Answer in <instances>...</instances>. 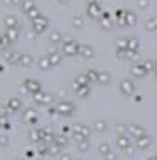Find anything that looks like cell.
I'll use <instances>...</instances> for the list:
<instances>
[{
	"label": "cell",
	"mask_w": 157,
	"mask_h": 160,
	"mask_svg": "<svg viewBox=\"0 0 157 160\" xmlns=\"http://www.w3.org/2000/svg\"><path fill=\"white\" fill-rule=\"evenodd\" d=\"M134 144H136L138 150H147V148H150L152 139H150V136L143 134V136H140V138H136V139H134Z\"/></svg>",
	"instance_id": "obj_3"
},
{
	"label": "cell",
	"mask_w": 157,
	"mask_h": 160,
	"mask_svg": "<svg viewBox=\"0 0 157 160\" xmlns=\"http://www.w3.org/2000/svg\"><path fill=\"white\" fill-rule=\"evenodd\" d=\"M131 73H133V77H136V78H143V77L147 75V70L140 68V66H134V68L131 70Z\"/></svg>",
	"instance_id": "obj_5"
},
{
	"label": "cell",
	"mask_w": 157,
	"mask_h": 160,
	"mask_svg": "<svg viewBox=\"0 0 157 160\" xmlns=\"http://www.w3.org/2000/svg\"><path fill=\"white\" fill-rule=\"evenodd\" d=\"M115 132L119 134V136H124V134H128V125L126 124H119L115 127Z\"/></svg>",
	"instance_id": "obj_8"
},
{
	"label": "cell",
	"mask_w": 157,
	"mask_h": 160,
	"mask_svg": "<svg viewBox=\"0 0 157 160\" xmlns=\"http://www.w3.org/2000/svg\"><path fill=\"white\" fill-rule=\"evenodd\" d=\"M77 131H79V134H82V136H87V134H89V131L84 127V125H79V127H77Z\"/></svg>",
	"instance_id": "obj_10"
},
{
	"label": "cell",
	"mask_w": 157,
	"mask_h": 160,
	"mask_svg": "<svg viewBox=\"0 0 157 160\" xmlns=\"http://www.w3.org/2000/svg\"><path fill=\"white\" fill-rule=\"evenodd\" d=\"M143 134H147V132H145V129L141 127V125H138V124L128 125V136L131 138V139H136V138L143 136Z\"/></svg>",
	"instance_id": "obj_2"
},
{
	"label": "cell",
	"mask_w": 157,
	"mask_h": 160,
	"mask_svg": "<svg viewBox=\"0 0 157 160\" xmlns=\"http://www.w3.org/2000/svg\"><path fill=\"white\" fill-rule=\"evenodd\" d=\"M105 160H107V158H105Z\"/></svg>",
	"instance_id": "obj_13"
},
{
	"label": "cell",
	"mask_w": 157,
	"mask_h": 160,
	"mask_svg": "<svg viewBox=\"0 0 157 160\" xmlns=\"http://www.w3.org/2000/svg\"><path fill=\"white\" fill-rule=\"evenodd\" d=\"M98 82H101V84H105V85H108L110 84V73H107V72L100 73V75H98Z\"/></svg>",
	"instance_id": "obj_6"
},
{
	"label": "cell",
	"mask_w": 157,
	"mask_h": 160,
	"mask_svg": "<svg viewBox=\"0 0 157 160\" xmlns=\"http://www.w3.org/2000/svg\"><path fill=\"white\" fill-rule=\"evenodd\" d=\"M117 146H119L122 152H126L128 155H131V152H133V144H131V139H129L128 134L117 138Z\"/></svg>",
	"instance_id": "obj_1"
},
{
	"label": "cell",
	"mask_w": 157,
	"mask_h": 160,
	"mask_svg": "<svg viewBox=\"0 0 157 160\" xmlns=\"http://www.w3.org/2000/svg\"><path fill=\"white\" fill-rule=\"evenodd\" d=\"M94 131L96 132H105L107 131V122H105V120H98L96 124H94Z\"/></svg>",
	"instance_id": "obj_7"
},
{
	"label": "cell",
	"mask_w": 157,
	"mask_h": 160,
	"mask_svg": "<svg viewBox=\"0 0 157 160\" xmlns=\"http://www.w3.org/2000/svg\"><path fill=\"white\" fill-rule=\"evenodd\" d=\"M119 87H121V92L124 94V96H133V92H134V84L131 82V80H128V78L122 80Z\"/></svg>",
	"instance_id": "obj_4"
},
{
	"label": "cell",
	"mask_w": 157,
	"mask_h": 160,
	"mask_svg": "<svg viewBox=\"0 0 157 160\" xmlns=\"http://www.w3.org/2000/svg\"><path fill=\"white\" fill-rule=\"evenodd\" d=\"M149 160H157V155H154V157H150Z\"/></svg>",
	"instance_id": "obj_12"
},
{
	"label": "cell",
	"mask_w": 157,
	"mask_h": 160,
	"mask_svg": "<svg viewBox=\"0 0 157 160\" xmlns=\"http://www.w3.org/2000/svg\"><path fill=\"white\" fill-rule=\"evenodd\" d=\"M108 152H110V144H108V143H101V144H100V153L107 155Z\"/></svg>",
	"instance_id": "obj_9"
},
{
	"label": "cell",
	"mask_w": 157,
	"mask_h": 160,
	"mask_svg": "<svg viewBox=\"0 0 157 160\" xmlns=\"http://www.w3.org/2000/svg\"><path fill=\"white\" fill-rule=\"evenodd\" d=\"M89 148V143H87V141H82V143H81V150H87Z\"/></svg>",
	"instance_id": "obj_11"
}]
</instances>
